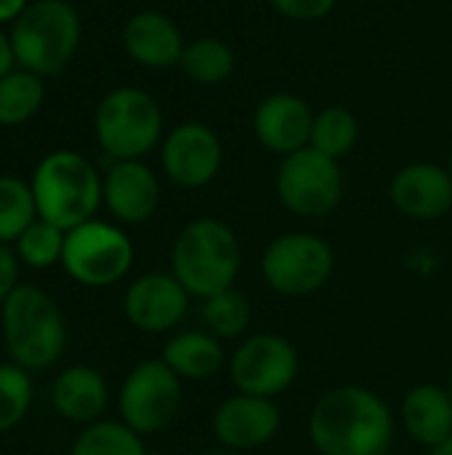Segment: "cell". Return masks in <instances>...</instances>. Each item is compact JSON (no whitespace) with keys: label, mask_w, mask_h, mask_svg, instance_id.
<instances>
[{"label":"cell","mask_w":452,"mask_h":455,"mask_svg":"<svg viewBox=\"0 0 452 455\" xmlns=\"http://www.w3.org/2000/svg\"><path fill=\"white\" fill-rule=\"evenodd\" d=\"M309 437L322 455H386L394 443V419L373 389L338 387L312 408Z\"/></svg>","instance_id":"obj_1"},{"label":"cell","mask_w":452,"mask_h":455,"mask_svg":"<svg viewBox=\"0 0 452 455\" xmlns=\"http://www.w3.org/2000/svg\"><path fill=\"white\" fill-rule=\"evenodd\" d=\"M29 184L37 219L64 232L96 219V211L104 203V179L85 155L72 149L45 155L35 165Z\"/></svg>","instance_id":"obj_2"},{"label":"cell","mask_w":452,"mask_h":455,"mask_svg":"<svg viewBox=\"0 0 452 455\" xmlns=\"http://www.w3.org/2000/svg\"><path fill=\"white\" fill-rule=\"evenodd\" d=\"M3 344L24 371H48L64 352L67 325L56 301L37 285H16L0 307Z\"/></svg>","instance_id":"obj_3"},{"label":"cell","mask_w":452,"mask_h":455,"mask_svg":"<svg viewBox=\"0 0 452 455\" xmlns=\"http://www.w3.org/2000/svg\"><path fill=\"white\" fill-rule=\"evenodd\" d=\"M170 264L184 291L205 301L234 285L242 264L240 240L218 219H194L178 232Z\"/></svg>","instance_id":"obj_4"},{"label":"cell","mask_w":452,"mask_h":455,"mask_svg":"<svg viewBox=\"0 0 452 455\" xmlns=\"http://www.w3.org/2000/svg\"><path fill=\"white\" fill-rule=\"evenodd\" d=\"M80 16L69 0H32L11 21L16 64L40 77L61 72L80 45Z\"/></svg>","instance_id":"obj_5"},{"label":"cell","mask_w":452,"mask_h":455,"mask_svg":"<svg viewBox=\"0 0 452 455\" xmlns=\"http://www.w3.org/2000/svg\"><path fill=\"white\" fill-rule=\"evenodd\" d=\"M93 131L99 147L115 163L141 160L163 139V109L152 93L123 85L99 101Z\"/></svg>","instance_id":"obj_6"},{"label":"cell","mask_w":452,"mask_h":455,"mask_svg":"<svg viewBox=\"0 0 452 455\" xmlns=\"http://www.w3.org/2000/svg\"><path fill=\"white\" fill-rule=\"evenodd\" d=\"M133 264L131 237L109 224L91 219L67 232L61 267L64 272L85 288H107L120 283Z\"/></svg>","instance_id":"obj_7"},{"label":"cell","mask_w":452,"mask_h":455,"mask_svg":"<svg viewBox=\"0 0 452 455\" xmlns=\"http://www.w3.org/2000/svg\"><path fill=\"white\" fill-rule=\"evenodd\" d=\"M277 197L296 216H328L344 197V171L338 160L304 147L282 157L277 171Z\"/></svg>","instance_id":"obj_8"},{"label":"cell","mask_w":452,"mask_h":455,"mask_svg":"<svg viewBox=\"0 0 452 455\" xmlns=\"http://www.w3.org/2000/svg\"><path fill=\"white\" fill-rule=\"evenodd\" d=\"M330 245L312 232H288L274 237L261 259L264 280L282 296H309L333 275Z\"/></svg>","instance_id":"obj_9"},{"label":"cell","mask_w":452,"mask_h":455,"mask_svg":"<svg viewBox=\"0 0 452 455\" xmlns=\"http://www.w3.org/2000/svg\"><path fill=\"white\" fill-rule=\"evenodd\" d=\"M181 408V379L163 360L139 363L123 381L120 416L139 435L165 429Z\"/></svg>","instance_id":"obj_10"},{"label":"cell","mask_w":452,"mask_h":455,"mask_svg":"<svg viewBox=\"0 0 452 455\" xmlns=\"http://www.w3.org/2000/svg\"><path fill=\"white\" fill-rule=\"evenodd\" d=\"M298 376L296 347L274 333H258L240 344L229 363V379L237 392L274 400Z\"/></svg>","instance_id":"obj_11"},{"label":"cell","mask_w":452,"mask_h":455,"mask_svg":"<svg viewBox=\"0 0 452 455\" xmlns=\"http://www.w3.org/2000/svg\"><path fill=\"white\" fill-rule=\"evenodd\" d=\"M160 163H163V173L176 187L202 189L218 176L224 163V147L210 125L200 120H186L178 123L163 139Z\"/></svg>","instance_id":"obj_12"},{"label":"cell","mask_w":452,"mask_h":455,"mask_svg":"<svg viewBox=\"0 0 452 455\" xmlns=\"http://www.w3.org/2000/svg\"><path fill=\"white\" fill-rule=\"evenodd\" d=\"M189 307L184 285L165 272H152L131 283L125 291V317L141 333H165L176 328Z\"/></svg>","instance_id":"obj_13"},{"label":"cell","mask_w":452,"mask_h":455,"mask_svg":"<svg viewBox=\"0 0 452 455\" xmlns=\"http://www.w3.org/2000/svg\"><path fill=\"white\" fill-rule=\"evenodd\" d=\"M314 112L312 107L288 91L269 93L258 101L253 112V133L264 149L288 157L304 147H309Z\"/></svg>","instance_id":"obj_14"},{"label":"cell","mask_w":452,"mask_h":455,"mask_svg":"<svg viewBox=\"0 0 452 455\" xmlns=\"http://www.w3.org/2000/svg\"><path fill=\"white\" fill-rule=\"evenodd\" d=\"M280 421L282 419L274 400L237 392L218 405L213 416V435L218 445L245 453L266 445L280 432Z\"/></svg>","instance_id":"obj_15"},{"label":"cell","mask_w":452,"mask_h":455,"mask_svg":"<svg viewBox=\"0 0 452 455\" xmlns=\"http://www.w3.org/2000/svg\"><path fill=\"white\" fill-rule=\"evenodd\" d=\"M389 197L394 208L408 219H442L452 208L450 171L437 163H410L394 173Z\"/></svg>","instance_id":"obj_16"},{"label":"cell","mask_w":452,"mask_h":455,"mask_svg":"<svg viewBox=\"0 0 452 455\" xmlns=\"http://www.w3.org/2000/svg\"><path fill=\"white\" fill-rule=\"evenodd\" d=\"M104 205L120 224H144L160 205V181L141 160H117L104 176Z\"/></svg>","instance_id":"obj_17"},{"label":"cell","mask_w":452,"mask_h":455,"mask_svg":"<svg viewBox=\"0 0 452 455\" xmlns=\"http://www.w3.org/2000/svg\"><path fill=\"white\" fill-rule=\"evenodd\" d=\"M125 53L147 69L178 67L184 53V35L178 24L163 11H136L123 27Z\"/></svg>","instance_id":"obj_18"},{"label":"cell","mask_w":452,"mask_h":455,"mask_svg":"<svg viewBox=\"0 0 452 455\" xmlns=\"http://www.w3.org/2000/svg\"><path fill=\"white\" fill-rule=\"evenodd\" d=\"M51 400L59 416L75 424H96L107 408L109 389L104 376L91 365H72L53 381Z\"/></svg>","instance_id":"obj_19"},{"label":"cell","mask_w":452,"mask_h":455,"mask_svg":"<svg viewBox=\"0 0 452 455\" xmlns=\"http://www.w3.org/2000/svg\"><path fill=\"white\" fill-rule=\"evenodd\" d=\"M402 421L416 443L426 448L442 445L452 437L450 392L437 384H421L410 389L402 403Z\"/></svg>","instance_id":"obj_20"},{"label":"cell","mask_w":452,"mask_h":455,"mask_svg":"<svg viewBox=\"0 0 452 455\" xmlns=\"http://www.w3.org/2000/svg\"><path fill=\"white\" fill-rule=\"evenodd\" d=\"M163 363L178 376L189 381H202L210 379L221 363L224 352L216 341L213 333H200V331H186L173 336L165 349H163Z\"/></svg>","instance_id":"obj_21"},{"label":"cell","mask_w":452,"mask_h":455,"mask_svg":"<svg viewBox=\"0 0 452 455\" xmlns=\"http://www.w3.org/2000/svg\"><path fill=\"white\" fill-rule=\"evenodd\" d=\"M178 69L197 85H221L234 75L237 56L226 40L202 35L184 45Z\"/></svg>","instance_id":"obj_22"},{"label":"cell","mask_w":452,"mask_h":455,"mask_svg":"<svg viewBox=\"0 0 452 455\" xmlns=\"http://www.w3.org/2000/svg\"><path fill=\"white\" fill-rule=\"evenodd\" d=\"M45 101L43 77L29 69H11L0 77V125L16 128L32 120Z\"/></svg>","instance_id":"obj_23"},{"label":"cell","mask_w":452,"mask_h":455,"mask_svg":"<svg viewBox=\"0 0 452 455\" xmlns=\"http://www.w3.org/2000/svg\"><path fill=\"white\" fill-rule=\"evenodd\" d=\"M360 141V123L354 117L352 109L341 107V104H330L322 107L320 112H314V123H312V136H309V147L341 160L346 157Z\"/></svg>","instance_id":"obj_24"},{"label":"cell","mask_w":452,"mask_h":455,"mask_svg":"<svg viewBox=\"0 0 452 455\" xmlns=\"http://www.w3.org/2000/svg\"><path fill=\"white\" fill-rule=\"evenodd\" d=\"M37 219L32 184L16 176H0V243L11 245Z\"/></svg>","instance_id":"obj_25"},{"label":"cell","mask_w":452,"mask_h":455,"mask_svg":"<svg viewBox=\"0 0 452 455\" xmlns=\"http://www.w3.org/2000/svg\"><path fill=\"white\" fill-rule=\"evenodd\" d=\"M69 455H147L144 440L123 421H96L75 440Z\"/></svg>","instance_id":"obj_26"},{"label":"cell","mask_w":452,"mask_h":455,"mask_svg":"<svg viewBox=\"0 0 452 455\" xmlns=\"http://www.w3.org/2000/svg\"><path fill=\"white\" fill-rule=\"evenodd\" d=\"M64 240H67L64 229H59V227H53V224H48L43 219H35L21 232V237L13 243L16 245V259L24 261L32 269H48L53 264H61Z\"/></svg>","instance_id":"obj_27"},{"label":"cell","mask_w":452,"mask_h":455,"mask_svg":"<svg viewBox=\"0 0 452 455\" xmlns=\"http://www.w3.org/2000/svg\"><path fill=\"white\" fill-rule=\"evenodd\" d=\"M202 320H205V328L216 339H234V336L245 333L250 325V304L240 291L226 288V291L205 299Z\"/></svg>","instance_id":"obj_28"},{"label":"cell","mask_w":452,"mask_h":455,"mask_svg":"<svg viewBox=\"0 0 452 455\" xmlns=\"http://www.w3.org/2000/svg\"><path fill=\"white\" fill-rule=\"evenodd\" d=\"M32 405V376L16 363H0V435L16 429Z\"/></svg>","instance_id":"obj_29"},{"label":"cell","mask_w":452,"mask_h":455,"mask_svg":"<svg viewBox=\"0 0 452 455\" xmlns=\"http://www.w3.org/2000/svg\"><path fill=\"white\" fill-rule=\"evenodd\" d=\"M269 5L290 21L312 24V21L330 16L336 11L338 0H269Z\"/></svg>","instance_id":"obj_30"},{"label":"cell","mask_w":452,"mask_h":455,"mask_svg":"<svg viewBox=\"0 0 452 455\" xmlns=\"http://www.w3.org/2000/svg\"><path fill=\"white\" fill-rule=\"evenodd\" d=\"M16 280H19V259L5 243H0V307L11 296V291L19 285Z\"/></svg>","instance_id":"obj_31"},{"label":"cell","mask_w":452,"mask_h":455,"mask_svg":"<svg viewBox=\"0 0 452 455\" xmlns=\"http://www.w3.org/2000/svg\"><path fill=\"white\" fill-rule=\"evenodd\" d=\"M11 69H16V56H13L11 35H5V32L0 29V77L8 75Z\"/></svg>","instance_id":"obj_32"},{"label":"cell","mask_w":452,"mask_h":455,"mask_svg":"<svg viewBox=\"0 0 452 455\" xmlns=\"http://www.w3.org/2000/svg\"><path fill=\"white\" fill-rule=\"evenodd\" d=\"M29 0H0V24L5 21H13L24 8H27Z\"/></svg>","instance_id":"obj_33"},{"label":"cell","mask_w":452,"mask_h":455,"mask_svg":"<svg viewBox=\"0 0 452 455\" xmlns=\"http://www.w3.org/2000/svg\"><path fill=\"white\" fill-rule=\"evenodd\" d=\"M200 455H240V453H237V451H232V448L218 445V448H208V451H202Z\"/></svg>","instance_id":"obj_34"},{"label":"cell","mask_w":452,"mask_h":455,"mask_svg":"<svg viewBox=\"0 0 452 455\" xmlns=\"http://www.w3.org/2000/svg\"><path fill=\"white\" fill-rule=\"evenodd\" d=\"M432 455H452V437L450 440H445L442 445L432 448Z\"/></svg>","instance_id":"obj_35"},{"label":"cell","mask_w":452,"mask_h":455,"mask_svg":"<svg viewBox=\"0 0 452 455\" xmlns=\"http://www.w3.org/2000/svg\"><path fill=\"white\" fill-rule=\"evenodd\" d=\"M448 171H450V176H452V149H450V163H448Z\"/></svg>","instance_id":"obj_36"},{"label":"cell","mask_w":452,"mask_h":455,"mask_svg":"<svg viewBox=\"0 0 452 455\" xmlns=\"http://www.w3.org/2000/svg\"><path fill=\"white\" fill-rule=\"evenodd\" d=\"M448 392H450V400H452V379H450V389H448Z\"/></svg>","instance_id":"obj_37"}]
</instances>
